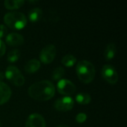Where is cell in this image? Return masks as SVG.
Returning a JSON list of instances; mask_svg holds the SVG:
<instances>
[{"label":"cell","mask_w":127,"mask_h":127,"mask_svg":"<svg viewBox=\"0 0 127 127\" xmlns=\"http://www.w3.org/2000/svg\"><path fill=\"white\" fill-rule=\"evenodd\" d=\"M76 62H77L76 57L74 55L69 54L65 55L61 60L62 64L65 67H72Z\"/></svg>","instance_id":"17"},{"label":"cell","mask_w":127,"mask_h":127,"mask_svg":"<svg viewBox=\"0 0 127 127\" xmlns=\"http://www.w3.org/2000/svg\"><path fill=\"white\" fill-rule=\"evenodd\" d=\"M7 33V28L4 25H0V39L3 38L4 36H6Z\"/></svg>","instance_id":"21"},{"label":"cell","mask_w":127,"mask_h":127,"mask_svg":"<svg viewBox=\"0 0 127 127\" xmlns=\"http://www.w3.org/2000/svg\"><path fill=\"white\" fill-rule=\"evenodd\" d=\"M57 49L54 45H48L42 49L39 54V60L44 64L52 63L56 57Z\"/></svg>","instance_id":"6"},{"label":"cell","mask_w":127,"mask_h":127,"mask_svg":"<svg viewBox=\"0 0 127 127\" xmlns=\"http://www.w3.org/2000/svg\"><path fill=\"white\" fill-rule=\"evenodd\" d=\"M57 127H69L68 125H65V124H61V125H59Z\"/></svg>","instance_id":"24"},{"label":"cell","mask_w":127,"mask_h":127,"mask_svg":"<svg viewBox=\"0 0 127 127\" xmlns=\"http://www.w3.org/2000/svg\"><path fill=\"white\" fill-rule=\"evenodd\" d=\"M25 4L23 0H6L4 2V7L8 10H16Z\"/></svg>","instance_id":"15"},{"label":"cell","mask_w":127,"mask_h":127,"mask_svg":"<svg viewBox=\"0 0 127 127\" xmlns=\"http://www.w3.org/2000/svg\"><path fill=\"white\" fill-rule=\"evenodd\" d=\"M20 57V51L17 49L12 50L7 54V61L10 63L16 62Z\"/></svg>","instance_id":"19"},{"label":"cell","mask_w":127,"mask_h":127,"mask_svg":"<svg viewBox=\"0 0 127 127\" xmlns=\"http://www.w3.org/2000/svg\"><path fill=\"white\" fill-rule=\"evenodd\" d=\"M64 75H65V69L62 66H59L53 71L51 77L54 80H60Z\"/></svg>","instance_id":"18"},{"label":"cell","mask_w":127,"mask_h":127,"mask_svg":"<svg viewBox=\"0 0 127 127\" xmlns=\"http://www.w3.org/2000/svg\"><path fill=\"white\" fill-rule=\"evenodd\" d=\"M75 100L81 105H86L89 104L91 100L92 97L88 93H80L77 94L75 97Z\"/></svg>","instance_id":"16"},{"label":"cell","mask_w":127,"mask_h":127,"mask_svg":"<svg viewBox=\"0 0 127 127\" xmlns=\"http://www.w3.org/2000/svg\"><path fill=\"white\" fill-rule=\"evenodd\" d=\"M5 51H6L5 44L4 43V42H2V40L0 39V58L4 54Z\"/></svg>","instance_id":"22"},{"label":"cell","mask_w":127,"mask_h":127,"mask_svg":"<svg viewBox=\"0 0 127 127\" xmlns=\"http://www.w3.org/2000/svg\"><path fill=\"white\" fill-rule=\"evenodd\" d=\"M117 49L116 46L113 43H109L107 45L105 51H104V57L107 61L112 60L116 54Z\"/></svg>","instance_id":"14"},{"label":"cell","mask_w":127,"mask_h":127,"mask_svg":"<svg viewBox=\"0 0 127 127\" xmlns=\"http://www.w3.org/2000/svg\"><path fill=\"white\" fill-rule=\"evenodd\" d=\"M45 121L42 115L37 113L31 115L25 123V127H45Z\"/></svg>","instance_id":"9"},{"label":"cell","mask_w":127,"mask_h":127,"mask_svg":"<svg viewBox=\"0 0 127 127\" xmlns=\"http://www.w3.org/2000/svg\"><path fill=\"white\" fill-rule=\"evenodd\" d=\"M11 97L10 88L4 83L0 81V106L6 103Z\"/></svg>","instance_id":"11"},{"label":"cell","mask_w":127,"mask_h":127,"mask_svg":"<svg viewBox=\"0 0 127 127\" xmlns=\"http://www.w3.org/2000/svg\"><path fill=\"white\" fill-rule=\"evenodd\" d=\"M76 72L79 80L86 84L93 81L96 73L94 65L87 60H81L77 63Z\"/></svg>","instance_id":"2"},{"label":"cell","mask_w":127,"mask_h":127,"mask_svg":"<svg viewBox=\"0 0 127 127\" xmlns=\"http://www.w3.org/2000/svg\"><path fill=\"white\" fill-rule=\"evenodd\" d=\"M102 77L109 84L115 85L118 81V74L116 69L112 65H103L101 71Z\"/></svg>","instance_id":"5"},{"label":"cell","mask_w":127,"mask_h":127,"mask_svg":"<svg viewBox=\"0 0 127 127\" xmlns=\"http://www.w3.org/2000/svg\"><path fill=\"white\" fill-rule=\"evenodd\" d=\"M29 96L38 101H47L55 94V86L48 80H42L31 85L28 90Z\"/></svg>","instance_id":"1"},{"label":"cell","mask_w":127,"mask_h":127,"mask_svg":"<svg viewBox=\"0 0 127 127\" xmlns=\"http://www.w3.org/2000/svg\"><path fill=\"white\" fill-rule=\"evenodd\" d=\"M6 43L10 46H19L24 42V37L22 35L17 33H10L7 35L5 39Z\"/></svg>","instance_id":"10"},{"label":"cell","mask_w":127,"mask_h":127,"mask_svg":"<svg viewBox=\"0 0 127 127\" xmlns=\"http://www.w3.org/2000/svg\"><path fill=\"white\" fill-rule=\"evenodd\" d=\"M5 77V74L3 71H0V81L2 82V80L4 79Z\"/></svg>","instance_id":"23"},{"label":"cell","mask_w":127,"mask_h":127,"mask_svg":"<svg viewBox=\"0 0 127 127\" xmlns=\"http://www.w3.org/2000/svg\"><path fill=\"white\" fill-rule=\"evenodd\" d=\"M40 68V62L36 59L29 60L25 65V70L28 74L35 73Z\"/></svg>","instance_id":"12"},{"label":"cell","mask_w":127,"mask_h":127,"mask_svg":"<svg viewBox=\"0 0 127 127\" xmlns=\"http://www.w3.org/2000/svg\"><path fill=\"white\" fill-rule=\"evenodd\" d=\"M87 118V115L85 113H79L77 116H76V121L78 124H83L86 121Z\"/></svg>","instance_id":"20"},{"label":"cell","mask_w":127,"mask_h":127,"mask_svg":"<svg viewBox=\"0 0 127 127\" xmlns=\"http://www.w3.org/2000/svg\"><path fill=\"white\" fill-rule=\"evenodd\" d=\"M57 89L60 94L69 97L76 92V86L71 81L66 79H62L58 82Z\"/></svg>","instance_id":"7"},{"label":"cell","mask_w":127,"mask_h":127,"mask_svg":"<svg viewBox=\"0 0 127 127\" xmlns=\"http://www.w3.org/2000/svg\"><path fill=\"white\" fill-rule=\"evenodd\" d=\"M0 127H1V122H0Z\"/></svg>","instance_id":"25"},{"label":"cell","mask_w":127,"mask_h":127,"mask_svg":"<svg viewBox=\"0 0 127 127\" xmlns=\"http://www.w3.org/2000/svg\"><path fill=\"white\" fill-rule=\"evenodd\" d=\"M4 22L13 30H21L27 25V18L21 12L13 11L6 13L4 16Z\"/></svg>","instance_id":"3"},{"label":"cell","mask_w":127,"mask_h":127,"mask_svg":"<svg viewBox=\"0 0 127 127\" xmlns=\"http://www.w3.org/2000/svg\"><path fill=\"white\" fill-rule=\"evenodd\" d=\"M74 101L71 97H63L56 100L54 108L60 112H68L74 107Z\"/></svg>","instance_id":"8"},{"label":"cell","mask_w":127,"mask_h":127,"mask_svg":"<svg viewBox=\"0 0 127 127\" xmlns=\"http://www.w3.org/2000/svg\"><path fill=\"white\" fill-rule=\"evenodd\" d=\"M43 13L39 7H34L31 9L28 13V18L31 22H39L42 17Z\"/></svg>","instance_id":"13"},{"label":"cell","mask_w":127,"mask_h":127,"mask_svg":"<svg viewBox=\"0 0 127 127\" xmlns=\"http://www.w3.org/2000/svg\"><path fill=\"white\" fill-rule=\"evenodd\" d=\"M5 77L14 86H22L25 83V77L21 71L13 65H9L4 72Z\"/></svg>","instance_id":"4"}]
</instances>
